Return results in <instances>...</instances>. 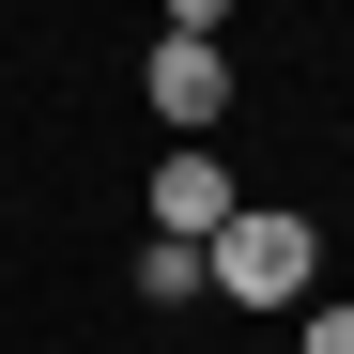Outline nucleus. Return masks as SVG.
<instances>
[{"label": "nucleus", "instance_id": "nucleus-3", "mask_svg": "<svg viewBox=\"0 0 354 354\" xmlns=\"http://www.w3.org/2000/svg\"><path fill=\"white\" fill-rule=\"evenodd\" d=\"M139 93H154V124H216V108H231V62H216V46H185V31H154V62H139Z\"/></svg>", "mask_w": 354, "mask_h": 354}, {"label": "nucleus", "instance_id": "nucleus-4", "mask_svg": "<svg viewBox=\"0 0 354 354\" xmlns=\"http://www.w3.org/2000/svg\"><path fill=\"white\" fill-rule=\"evenodd\" d=\"M139 292H154V308H216V292H201V247H154V231H139Z\"/></svg>", "mask_w": 354, "mask_h": 354}, {"label": "nucleus", "instance_id": "nucleus-6", "mask_svg": "<svg viewBox=\"0 0 354 354\" xmlns=\"http://www.w3.org/2000/svg\"><path fill=\"white\" fill-rule=\"evenodd\" d=\"M308 354H354V292H339V308H308Z\"/></svg>", "mask_w": 354, "mask_h": 354}, {"label": "nucleus", "instance_id": "nucleus-5", "mask_svg": "<svg viewBox=\"0 0 354 354\" xmlns=\"http://www.w3.org/2000/svg\"><path fill=\"white\" fill-rule=\"evenodd\" d=\"M169 31H185V46H216V31H231V0H169Z\"/></svg>", "mask_w": 354, "mask_h": 354}, {"label": "nucleus", "instance_id": "nucleus-2", "mask_svg": "<svg viewBox=\"0 0 354 354\" xmlns=\"http://www.w3.org/2000/svg\"><path fill=\"white\" fill-rule=\"evenodd\" d=\"M231 216H247V185H231L201 139H185V154H154V247H216Z\"/></svg>", "mask_w": 354, "mask_h": 354}, {"label": "nucleus", "instance_id": "nucleus-1", "mask_svg": "<svg viewBox=\"0 0 354 354\" xmlns=\"http://www.w3.org/2000/svg\"><path fill=\"white\" fill-rule=\"evenodd\" d=\"M308 277H324V231L292 216V201H247L201 247V292H216V308H308Z\"/></svg>", "mask_w": 354, "mask_h": 354}]
</instances>
